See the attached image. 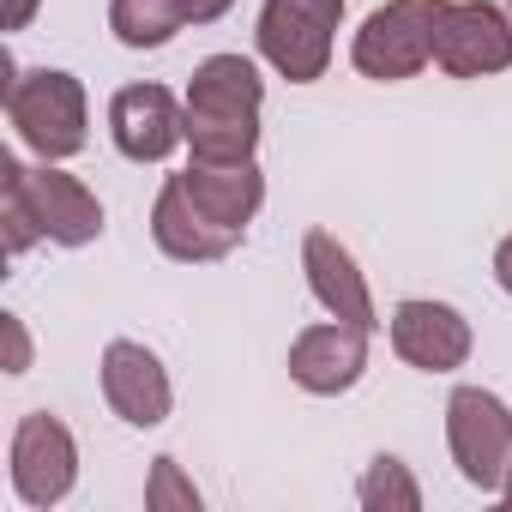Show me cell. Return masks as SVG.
<instances>
[{
  "label": "cell",
  "instance_id": "1",
  "mask_svg": "<svg viewBox=\"0 0 512 512\" xmlns=\"http://www.w3.org/2000/svg\"><path fill=\"white\" fill-rule=\"evenodd\" d=\"M266 79L247 55H205L187 79V145L199 163H247L260 151Z\"/></svg>",
  "mask_w": 512,
  "mask_h": 512
},
{
  "label": "cell",
  "instance_id": "2",
  "mask_svg": "<svg viewBox=\"0 0 512 512\" xmlns=\"http://www.w3.org/2000/svg\"><path fill=\"white\" fill-rule=\"evenodd\" d=\"M7 121L13 133L43 157V163H67L85 151V127H91V109H85V85L61 67H31V73H13L7 79Z\"/></svg>",
  "mask_w": 512,
  "mask_h": 512
},
{
  "label": "cell",
  "instance_id": "3",
  "mask_svg": "<svg viewBox=\"0 0 512 512\" xmlns=\"http://www.w3.org/2000/svg\"><path fill=\"white\" fill-rule=\"evenodd\" d=\"M452 0H386L374 7L350 43V61L362 79H380V85H398V79H416L428 61H434V31L446 19Z\"/></svg>",
  "mask_w": 512,
  "mask_h": 512
},
{
  "label": "cell",
  "instance_id": "4",
  "mask_svg": "<svg viewBox=\"0 0 512 512\" xmlns=\"http://www.w3.org/2000/svg\"><path fill=\"white\" fill-rule=\"evenodd\" d=\"M338 25H344V0H266L253 37H260V55L290 85H314L332 67Z\"/></svg>",
  "mask_w": 512,
  "mask_h": 512
},
{
  "label": "cell",
  "instance_id": "5",
  "mask_svg": "<svg viewBox=\"0 0 512 512\" xmlns=\"http://www.w3.org/2000/svg\"><path fill=\"white\" fill-rule=\"evenodd\" d=\"M446 446H452L458 476L470 488L494 494L512 464V410L482 386H458L446 398Z\"/></svg>",
  "mask_w": 512,
  "mask_h": 512
},
{
  "label": "cell",
  "instance_id": "6",
  "mask_svg": "<svg viewBox=\"0 0 512 512\" xmlns=\"http://www.w3.org/2000/svg\"><path fill=\"white\" fill-rule=\"evenodd\" d=\"M0 175L19 181V193H25V205H31L37 229H43V241H55V247H91L103 235V205H97V193L79 175H67L55 163L25 169L19 157H0Z\"/></svg>",
  "mask_w": 512,
  "mask_h": 512
},
{
  "label": "cell",
  "instance_id": "7",
  "mask_svg": "<svg viewBox=\"0 0 512 512\" xmlns=\"http://www.w3.org/2000/svg\"><path fill=\"white\" fill-rule=\"evenodd\" d=\"M79 482V440L61 416L31 410L13 428V494L25 506H61Z\"/></svg>",
  "mask_w": 512,
  "mask_h": 512
},
{
  "label": "cell",
  "instance_id": "8",
  "mask_svg": "<svg viewBox=\"0 0 512 512\" xmlns=\"http://www.w3.org/2000/svg\"><path fill=\"white\" fill-rule=\"evenodd\" d=\"M434 67L452 79H488L512 67V19L488 0H452L434 31Z\"/></svg>",
  "mask_w": 512,
  "mask_h": 512
},
{
  "label": "cell",
  "instance_id": "9",
  "mask_svg": "<svg viewBox=\"0 0 512 512\" xmlns=\"http://www.w3.org/2000/svg\"><path fill=\"white\" fill-rule=\"evenodd\" d=\"M109 139L127 163H163L187 139V103L163 85H121L109 103Z\"/></svg>",
  "mask_w": 512,
  "mask_h": 512
},
{
  "label": "cell",
  "instance_id": "10",
  "mask_svg": "<svg viewBox=\"0 0 512 512\" xmlns=\"http://www.w3.org/2000/svg\"><path fill=\"white\" fill-rule=\"evenodd\" d=\"M470 320L452 308V302H398L392 308V350L422 368V374H452L470 362Z\"/></svg>",
  "mask_w": 512,
  "mask_h": 512
},
{
  "label": "cell",
  "instance_id": "11",
  "mask_svg": "<svg viewBox=\"0 0 512 512\" xmlns=\"http://www.w3.org/2000/svg\"><path fill=\"white\" fill-rule=\"evenodd\" d=\"M362 374H368V332H362V326L326 320V326L296 332V344H290V380H296L302 392L338 398V392H350Z\"/></svg>",
  "mask_w": 512,
  "mask_h": 512
},
{
  "label": "cell",
  "instance_id": "12",
  "mask_svg": "<svg viewBox=\"0 0 512 512\" xmlns=\"http://www.w3.org/2000/svg\"><path fill=\"white\" fill-rule=\"evenodd\" d=\"M302 272H308L314 302H320L332 320H350V326H362V332H380L368 278H362V266H356V253H350L332 229H308V235H302Z\"/></svg>",
  "mask_w": 512,
  "mask_h": 512
},
{
  "label": "cell",
  "instance_id": "13",
  "mask_svg": "<svg viewBox=\"0 0 512 512\" xmlns=\"http://www.w3.org/2000/svg\"><path fill=\"white\" fill-rule=\"evenodd\" d=\"M103 398H109V410H115L127 428H157V422H169L175 386H169L163 362H157L145 344L115 338V344L103 350Z\"/></svg>",
  "mask_w": 512,
  "mask_h": 512
},
{
  "label": "cell",
  "instance_id": "14",
  "mask_svg": "<svg viewBox=\"0 0 512 512\" xmlns=\"http://www.w3.org/2000/svg\"><path fill=\"white\" fill-rule=\"evenodd\" d=\"M151 241L169 253V260H181V266H211V260H229V253L241 247V235L217 229V223L193 205V193H187L181 175H169V181L157 187V205H151Z\"/></svg>",
  "mask_w": 512,
  "mask_h": 512
},
{
  "label": "cell",
  "instance_id": "15",
  "mask_svg": "<svg viewBox=\"0 0 512 512\" xmlns=\"http://www.w3.org/2000/svg\"><path fill=\"white\" fill-rule=\"evenodd\" d=\"M181 181H187V193H193V205L217 223V229H229V235H247V223L260 217V205H266V175H260V163H187L181 169Z\"/></svg>",
  "mask_w": 512,
  "mask_h": 512
},
{
  "label": "cell",
  "instance_id": "16",
  "mask_svg": "<svg viewBox=\"0 0 512 512\" xmlns=\"http://www.w3.org/2000/svg\"><path fill=\"white\" fill-rule=\"evenodd\" d=\"M187 25L181 0H109V31L121 49H163Z\"/></svg>",
  "mask_w": 512,
  "mask_h": 512
},
{
  "label": "cell",
  "instance_id": "17",
  "mask_svg": "<svg viewBox=\"0 0 512 512\" xmlns=\"http://www.w3.org/2000/svg\"><path fill=\"white\" fill-rule=\"evenodd\" d=\"M356 494H362V506H368V512H416V506H422L416 476H410V470H404V458H392V452H380V458L362 470Z\"/></svg>",
  "mask_w": 512,
  "mask_h": 512
},
{
  "label": "cell",
  "instance_id": "18",
  "mask_svg": "<svg viewBox=\"0 0 512 512\" xmlns=\"http://www.w3.org/2000/svg\"><path fill=\"white\" fill-rule=\"evenodd\" d=\"M145 506L151 512H199V488L181 476L175 458H157L151 464V482H145Z\"/></svg>",
  "mask_w": 512,
  "mask_h": 512
},
{
  "label": "cell",
  "instance_id": "19",
  "mask_svg": "<svg viewBox=\"0 0 512 512\" xmlns=\"http://www.w3.org/2000/svg\"><path fill=\"white\" fill-rule=\"evenodd\" d=\"M0 223H7V253H13V260H19L25 247L43 241V229H37V217H31V205H25V193H19L13 175H0Z\"/></svg>",
  "mask_w": 512,
  "mask_h": 512
},
{
  "label": "cell",
  "instance_id": "20",
  "mask_svg": "<svg viewBox=\"0 0 512 512\" xmlns=\"http://www.w3.org/2000/svg\"><path fill=\"white\" fill-rule=\"evenodd\" d=\"M0 332H7V374H25L31 368V338H25L19 314H0Z\"/></svg>",
  "mask_w": 512,
  "mask_h": 512
},
{
  "label": "cell",
  "instance_id": "21",
  "mask_svg": "<svg viewBox=\"0 0 512 512\" xmlns=\"http://www.w3.org/2000/svg\"><path fill=\"white\" fill-rule=\"evenodd\" d=\"M181 7H187V25H217L235 0H181Z\"/></svg>",
  "mask_w": 512,
  "mask_h": 512
},
{
  "label": "cell",
  "instance_id": "22",
  "mask_svg": "<svg viewBox=\"0 0 512 512\" xmlns=\"http://www.w3.org/2000/svg\"><path fill=\"white\" fill-rule=\"evenodd\" d=\"M494 284H500V290L512 296V235H506V241L494 247Z\"/></svg>",
  "mask_w": 512,
  "mask_h": 512
},
{
  "label": "cell",
  "instance_id": "23",
  "mask_svg": "<svg viewBox=\"0 0 512 512\" xmlns=\"http://www.w3.org/2000/svg\"><path fill=\"white\" fill-rule=\"evenodd\" d=\"M37 19V0H7V31H25Z\"/></svg>",
  "mask_w": 512,
  "mask_h": 512
},
{
  "label": "cell",
  "instance_id": "24",
  "mask_svg": "<svg viewBox=\"0 0 512 512\" xmlns=\"http://www.w3.org/2000/svg\"><path fill=\"white\" fill-rule=\"evenodd\" d=\"M500 500L512 506V464H506V482H500Z\"/></svg>",
  "mask_w": 512,
  "mask_h": 512
},
{
  "label": "cell",
  "instance_id": "25",
  "mask_svg": "<svg viewBox=\"0 0 512 512\" xmlns=\"http://www.w3.org/2000/svg\"><path fill=\"white\" fill-rule=\"evenodd\" d=\"M506 19H512V0H506Z\"/></svg>",
  "mask_w": 512,
  "mask_h": 512
}]
</instances>
